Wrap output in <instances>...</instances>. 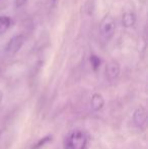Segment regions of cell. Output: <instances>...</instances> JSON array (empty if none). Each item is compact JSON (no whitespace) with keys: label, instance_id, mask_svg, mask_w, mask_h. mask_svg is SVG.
I'll use <instances>...</instances> for the list:
<instances>
[{"label":"cell","instance_id":"obj_1","mask_svg":"<svg viewBox=\"0 0 148 149\" xmlns=\"http://www.w3.org/2000/svg\"><path fill=\"white\" fill-rule=\"evenodd\" d=\"M87 137L80 130H74L66 140V149H85Z\"/></svg>","mask_w":148,"mask_h":149},{"label":"cell","instance_id":"obj_2","mask_svg":"<svg viewBox=\"0 0 148 149\" xmlns=\"http://www.w3.org/2000/svg\"><path fill=\"white\" fill-rule=\"evenodd\" d=\"M99 31H101V35L103 36L104 39L107 41L111 40L114 37L115 31H116V22H115L114 17L110 14L106 15L101 22Z\"/></svg>","mask_w":148,"mask_h":149},{"label":"cell","instance_id":"obj_3","mask_svg":"<svg viewBox=\"0 0 148 149\" xmlns=\"http://www.w3.org/2000/svg\"><path fill=\"white\" fill-rule=\"evenodd\" d=\"M24 42H26V37L24 35H16L12 37L6 45L5 53L9 56L16 54L22 48Z\"/></svg>","mask_w":148,"mask_h":149},{"label":"cell","instance_id":"obj_4","mask_svg":"<svg viewBox=\"0 0 148 149\" xmlns=\"http://www.w3.org/2000/svg\"><path fill=\"white\" fill-rule=\"evenodd\" d=\"M147 121L146 110L143 107H139L133 113V123L138 128H142L145 126Z\"/></svg>","mask_w":148,"mask_h":149},{"label":"cell","instance_id":"obj_5","mask_svg":"<svg viewBox=\"0 0 148 149\" xmlns=\"http://www.w3.org/2000/svg\"><path fill=\"white\" fill-rule=\"evenodd\" d=\"M121 73V67L117 61H111L107 64L106 66V75L109 79L114 80V79L118 78L119 75Z\"/></svg>","mask_w":148,"mask_h":149},{"label":"cell","instance_id":"obj_6","mask_svg":"<svg viewBox=\"0 0 148 149\" xmlns=\"http://www.w3.org/2000/svg\"><path fill=\"white\" fill-rule=\"evenodd\" d=\"M105 107V98L103 94L101 93H93L90 98V108L93 112H99Z\"/></svg>","mask_w":148,"mask_h":149},{"label":"cell","instance_id":"obj_7","mask_svg":"<svg viewBox=\"0 0 148 149\" xmlns=\"http://www.w3.org/2000/svg\"><path fill=\"white\" fill-rule=\"evenodd\" d=\"M136 22V15L134 12L132 11H127L123 14L122 18V24L125 28H131L133 26Z\"/></svg>","mask_w":148,"mask_h":149},{"label":"cell","instance_id":"obj_8","mask_svg":"<svg viewBox=\"0 0 148 149\" xmlns=\"http://www.w3.org/2000/svg\"><path fill=\"white\" fill-rule=\"evenodd\" d=\"M11 18L9 16H0V33H4L11 26Z\"/></svg>","mask_w":148,"mask_h":149},{"label":"cell","instance_id":"obj_9","mask_svg":"<svg viewBox=\"0 0 148 149\" xmlns=\"http://www.w3.org/2000/svg\"><path fill=\"white\" fill-rule=\"evenodd\" d=\"M52 139H53V136H52L51 134H49V135H46L44 138L40 139L39 141H38L37 143L33 146L32 149H40L41 147H43L44 145H46V144H48L49 142H51Z\"/></svg>","mask_w":148,"mask_h":149},{"label":"cell","instance_id":"obj_10","mask_svg":"<svg viewBox=\"0 0 148 149\" xmlns=\"http://www.w3.org/2000/svg\"><path fill=\"white\" fill-rule=\"evenodd\" d=\"M89 61H90L91 66H92V69H93L94 71H97V69L99 68L101 64V58L97 57V56H95V55H91V56H90V58H89Z\"/></svg>","mask_w":148,"mask_h":149},{"label":"cell","instance_id":"obj_11","mask_svg":"<svg viewBox=\"0 0 148 149\" xmlns=\"http://www.w3.org/2000/svg\"><path fill=\"white\" fill-rule=\"evenodd\" d=\"M28 0H15V6L16 7H22L26 3Z\"/></svg>","mask_w":148,"mask_h":149},{"label":"cell","instance_id":"obj_12","mask_svg":"<svg viewBox=\"0 0 148 149\" xmlns=\"http://www.w3.org/2000/svg\"><path fill=\"white\" fill-rule=\"evenodd\" d=\"M2 100H3V92L0 90V104L2 102Z\"/></svg>","mask_w":148,"mask_h":149}]
</instances>
